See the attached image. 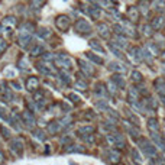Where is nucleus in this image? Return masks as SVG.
I'll use <instances>...</instances> for the list:
<instances>
[{"label":"nucleus","instance_id":"f257e3e1","mask_svg":"<svg viewBox=\"0 0 165 165\" xmlns=\"http://www.w3.org/2000/svg\"><path fill=\"white\" fill-rule=\"evenodd\" d=\"M107 140L112 146H117L119 149H123L124 145H126L123 135H120V133H113V135L110 133V135H107Z\"/></svg>","mask_w":165,"mask_h":165},{"label":"nucleus","instance_id":"f03ea898","mask_svg":"<svg viewBox=\"0 0 165 165\" xmlns=\"http://www.w3.org/2000/svg\"><path fill=\"white\" fill-rule=\"evenodd\" d=\"M138 145H139L140 149L145 152V155H148V157H155L157 149H155V146H154L151 142H148L146 139H139L138 140Z\"/></svg>","mask_w":165,"mask_h":165},{"label":"nucleus","instance_id":"7ed1b4c3","mask_svg":"<svg viewBox=\"0 0 165 165\" xmlns=\"http://www.w3.org/2000/svg\"><path fill=\"white\" fill-rule=\"evenodd\" d=\"M74 28H75V32L80 33V35H88V33L91 32V25L87 20H84V19L77 20Z\"/></svg>","mask_w":165,"mask_h":165},{"label":"nucleus","instance_id":"20e7f679","mask_svg":"<svg viewBox=\"0 0 165 165\" xmlns=\"http://www.w3.org/2000/svg\"><path fill=\"white\" fill-rule=\"evenodd\" d=\"M70 25H71L70 17L65 16V15H58L57 19H55V26H57L59 31H62V32H65L67 29L70 28Z\"/></svg>","mask_w":165,"mask_h":165},{"label":"nucleus","instance_id":"39448f33","mask_svg":"<svg viewBox=\"0 0 165 165\" xmlns=\"http://www.w3.org/2000/svg\"><path fill=\"white\" fill-rule=\"evenodd\" d=\"M38 70L42 73V75H46V77H51V75H55V68L54 65L48 64V61H44V62H39L38 64Z\"/></svg>","mask_w":165,"mask_h":165},{"label":"nucleus","instance_id":"423d86ee","mask_svg":"<svg viewBox=\"0 0 165 165\" xmlns=\"http://www.w3.org/2000/svg\"><path fill=\"white\" fill-rule=\"evenodd\" d=\"M55 64L59 67H64V68H73V61L70 59V57L67 54H58L57 59H55Z\"/></svg>","mask_w":165,"mask_h":165},{"label":"nucleus","instance_id":"0eeeda50","mask_svg":"<svg viewBox=\"0 0 165 165\" xmlns=\"http://www.w3.org/2000/svg\"><path fill=\"white\" fill-rule=\"evenodd\" d=\"M20 117H22V123H25L26 128H29V129H33V128H35L36 120H35V117H33V115L31 113V112H28V110L22 112Z\"/></svg>","mask_w":165,"mask_h":165},{"label":"nucleus","instance_id":"6e6552de","mask_svg":"<svg viewBox=\"0 0 165 165\" xmlns=\"http://www.w3.org/2000/svg\"><path fill=\"white\" fill-rule=\"evenodd\" d=\"M10 149H12L16 155H22V152H23V142H22V139L15 138V139L10 140Z\"/></svg>","mask_w":165,"mask_h":165},{"label":"nucleus","instance_id":"1a4fd4ad","mask_svg":"<svg viewBox=\"0 0 165 165\" xmlns=\"http://www.w3.org/2000/svg\"><path fill=\"white\" fill-rule=\"evenodd\" d=\"M78 64H80L81 73L86 75V77H93V75H94V68H93L88 62H86V61H82V59H78Z\"/></svg>","mask_w":165,"mask_h":165},{"label":"nucleus","instance_id":"9d476101","mask_svg":"<svg viewBox=\"0 0 165 165\" xmlns=\"http://www.w3.org/2000/svg\"><path fill=\"white\" fill-rule=\"evenodd\" d=\"M31 42H32V36L29 33H20L19 38H17V45L20 48H28Z\"/></svg>","mask_w":165,"mask_h":165},{"label":"nucleus","instance_id":"9b49d317","mask_svg":"<svg viewBox=\"0 0 165 165\" xmlns=\"http://www.w3.org/2000/svg\"><path fill=\"white\" fill-rule=\"evenodd\" d=\"M38 88H39V80H38V77H33V75H31V77L26 80V90L36 91Z\"/></svg>","mask_w":165,"mask_h":165},{"label":"nucleus","instance_id":"f8f14e48","mask_svg":"<svg viewBox=\"0 0 165 165\" xmlns=\"http://www.w3.org/2000/svg\"><path fill=\"white\" fill-rule=\"evenodd\" d=\"M97 32L101 38H104V39H107L109 36H110V28H109L107 23H99L97 25Z\"/></svg>","mask_w":165,"mask_h":165},{"label":"nucleus","instance_id":"ddd939ff","mask_svg":"<svg viewBox=\"0 0 165 165\" xmlns=\"http://www.w3.org/2000/svg\"><path fill=\"white\" fill-rule=\"evenodd\" d=\"M128 19L130 20V22H136L138 19H139V9L135 8V6H130V8L128 9Z\"/></svg>","mask_w":165,"mask_h":165},{"label":"nucleus","instance_id":"4468645a","mask_svg":"<svg viewBox=\"0 0 165 165\" xmlns=\"http://www.w3.org/2000/svg\"><path fill=\"white\" fill-rule=\"evenodd\" d=\"M84 12L88 13L93 19H100V16H101V9L97 6H90L88 9H84Z\"/></svg>","mask_w":165,"mask_h":165},{"label":"nucleus","instance_id":"2eb2a0df","mask_svg":"<svg viewBox=\"0 0 165 165\" xmlns=\"http://www.w3.org/2000/svg\"><path fill=\"white\" fill-rule=\"evenodd\" d=\"M151 8L154 9L157 13H164L165 12V0H154Z\"/></svg>","mask_w":165,"mask_h":165},{"label":"nucleus","instance_id":"dca6fc26","mask_svg":"<svg viewBox=\"0 0 165 165\" xmlns=\"http://www.w3.org/2000/svg\"><path fill=\"white\" fill-rule=\"evenodd\" d=\"M139 99V90L136 87H130L129 88V94H128V100L129 103H136Z\"/></svg>","mask_w":165,"mask_h":165},{"label":"nucleus","instance_id":"f3484780","mask_svg":"<svg viewBox=\"0 0 165 165\" xmlns=\"http://www.w3.org/2000/svg\"><path fill=\"white\" fill-rule=\"evenodd\" d=\"M165 25V17L164 16H157L154 17V20H152V28L155 29V31H159V29H162Z\"/></svg>","mask_w":165,"mask_h":165},{"label":"nucleus","instance_id":"a211bd4d","mask_svg":"<svg viewBox=\"0 0 165 165\" xmlns=\"http://www.w3.org/2000/svg\"><path fill=\"white\" fill-rule=\"evenodd\" d=\"M151 135H152V139H154V142H155V143H157V145L161 149H162V151H165V140L162 139V136H161L158 132H151Z\"/></svg>","mask_w":165,"mask_h":165},{"label":"nucleus","instance_id":"6ab92c4d","mask_svg":"<svg viewBox=\"0 0 165 165\" xmlns=\"http://www.w3.org/2000/svg\"><path fill=\"white\" fill-rule=\"evenodd\" d=\"M110 70L115 71V73H119V74H124L126 73V67L120 62H110Z\"/></svg>","mask_w":165,"mask_h":165},{"label":"nucleus","instance_id":"aec40b11","mask_svg":"<svg viewBox=\"0 0 165 165\" xmlns=\"http://www.w3.org/2000/svg\"><path fill=\"white\" fill-rule=\"evenodd\" d=\"M67 154H73V152H78V154H86V148L81 145H68V148H65Z\"/></svg>","mask_w":165,"mask_h":165},{"label":"nucleus","instance_id":"412c9836","mask_svg":"<svg viewBox=\"0 0 165 165\" xmlns=\"http://www.w3.org/2000/svg\"><path fill=\"white\" fill-rule=\"evenodd\" d=\"M2 25H4V26H8V28H15V26L17 25V20H16V17L15 16H6L3 20H2Z\"/></svg>","mask_w":165,"mask_h":165},{"label":"nucleus","instance_id":"4be33fe9","mask_svg":"<svg viewBox=\"0 0 165 165\" xmlns=\"http://www.w3.org/2000/svg\"><path fill=\"white\" fill-rule=\"evenodd\" d=\"M61 123L59 122H50L48 123V132L51 133V135H57L59 130H61Z\"/></svg>","mask_w":165,"mask_h":165},{"label":"nucleus","instance_id":"5701e85b","mask_svg":"<svg viewBox=\"0 0 165 165\" xmlns=\"http://www.w3.org/2000/svg\"><path fill=\"white\" fill-rule=\"evenodd\" d=\"M155 87L159 96H165V80L164 78H158L155 80Z\"/></svg>","mask_w":165,"mask_h":165},{"label":"nucleus","instance_id":"b1692460","mask_svg":"<svg viewBox=\"0 0 165 165\" xmlns=\"http://www.w3.org/2000/svg\"><path fill=\"white\" fill-rule=\"evenodd\" d=\"M148 129L149 132H158L159 130V123H158L157 119H154V117H151L148 120Z\"/></svg>","mask_w":165,"mask_h":165},{"label":"nucleus","instance_id":"393cba45","mask_svg":"<svg viewBox=\"0 0 165 165\" xmlns=\"http://www.w3.org/2000/svg\"><path fill=\"white\" fill-rule=\"evenodd\" d=\"M33 31H35V25L31 23V22H26V23L20 26V33H29L31 35Z\"/></svg>","mask_w":165,"mask_h":165},{"label":"nucleus","instance_id":"a878e982","mask_svg":"<svg viewBox=\"0 0 165 165\" xmlns=\"http://www.w3.org/2000/svg\"><path fill=\"white\" fill-rule=\"evenodd\" d=\"M112 81L115 82V84H117V87H119V88H123L124 84H126V82H124V80H123V77L119 74V73H117V74H115L113 77H112Z\"/></svg>","mask_w":165,"mask_h":165},{"label":"nucleus","instance_id":"bb28decb","mask_svg":"<svg viewBox=\"0 0 165 165\" xmlns=\"http://www.w3.org/2000/svg\"><path fill=\"white\" fill-rule=\"evenodd\" d=\"M116 46H120V48H126L128 46V39L123 38V35H117L116 36V41L113 42Z\"/></svg>","mask_w":165,"mask_h":165},{"label":"nucleus","instance_id":"cd10ccee","mask_svg":"<svg viewBox=\"0 0 165 165\" xmlns=\"http://www.w3.org/2000/svg\"><path fill=\"white\" fill-rule=\"evenodd\" d=\"M29 54H31V57H38V55L44 54V48L41 45H33L31 48V51H29Z\"/></svg>","mask_w":165,"mask_h":165},{"label":"nucleus","instance_id":"c85d7f7f","mask_svg":"<svg viewBox=\"0 0 165 165\" xmlns=\"http://www.w3.org/2000/svg\"><path fill=\"white\" fill-rule=\"evenodd\" d=\"M17 67H19L20 70H23V71L29 70V61H28V58L26 57L19 58V61H17Z\"/></svg>","mask_w":165,"mask_h":165},{"label":"nucleus","instance_id":"c756f323","mask_svg":"<svg viewBox=\"0 0 165 165\" xmlns=\"http://www.w3.org/2000/svg\"><path fill=\"white\" fill-rule=\"evenodd\" d=\"M51 35H52V32H51L50 29H46V28H42V29H39V31H38V36L41 38L42 41H44V39H48V38H51Z\"/></svg>","mask_w":165,"mask_h":165},{"label":"nucleus","instance_id":"7c9ffc66","mask_svg":"<svg viewBox=\"0 0 165 165\" xmlns=\"http://www.w3.org/2000/svg\"><path fill=\"white\" fill-rule=\"evenodd\" d=\"M88 45H90V48H93L94 51H97V52H100V54H104L103 46H101V45H100V44L96 41V39H91V41L88 42Z\"/></svg>","mask_w":165,"mask_h":165},{"label":"nucleus","instance_id":"2f4dec72","mask_svg":"<svg viewBox=\"0 0 165 165\" xmlns=\"http://www.w3.org/2000/svg\"><path fill=\"white\" fill-rule=\"evenodd\" d=\"M109 158H110L112 162H119V161H120V152L116 151V149H112V151L109 152Z\"/></svg>","mask_w":165,"mask_h":165},{"label":"nucleus","instance_id":"473e14b6","mask_svg":"<svg viewBox=\"0 0 165 165\" xmlns=\"http://www.w3.org/2000/svg\"><path fill=\"white\" fill-rule=\"evenodd\" d=\"M109 50L112 51V52H113V54H115L117 58H124V55L122 54V52H120V50L116 46L115 44H112V42H110V44H109Z\"/></svg>","mask_w":165,"mask_h":165},{"label":"nucleus","instance_id":"72a5a7b5","mask_svg":"<svg viewBox=\"0 0 165 165\" xmlns=\"http://www.w3.org/2000/svg\"><path fill=\"white\" fill-rule=\"evenodd\" d=\"M86 57L88 58L90 61H93V62L99 64V65H101V64H103V59H101L100 57H97V55H94L93 52H87V54H86Z\"/></svg>","mask_w":165,"mask_h":165},{"label":"nucleus","instance_id":"f704fd0d","mask_svg":"<svg viewBox=\"0 0 165 165\" xmlns=\"http://www.w3.org/2000/svg\"><path fill=\"white\" fill-rule=\"evenodd\" d=\"M94 132V128L93 126H84V128H80L78 129V133L80 136H84V135H90V133Z\"/></svg>","mask_w":165,"mask_h":165},{"label":"nucleus","instance_id":"c9c22d12","mask_svg":"<svg viewBox=\"0 0 165 165\" xmlns=\"http://www.w3.org/2000/svg\"><path fill=\"white\" fill-rule=\"evenodd\" d=\"M130 57H132L133 61H136V62H139L140 59H142V57H140V51L138 50V48H132L130 50Z\"/></svg>","mask_w":165,"mask_h":165},{"label":"nucleus","instance_id":"e433bc0d","mask_svg":"<svg viewBox=\"0 0 165 165\" xmlns=\"http://www.w3.org/2000/svg\"><path fill=\"white\" fill-rule=\"evenodd\" d=\"M138 8L140 9V12H142L143 15H146V13H148V9H149V3L146 0H140L139 4H138Z\"/></svg>","mask_w":165,"mask_h":165},{"label":"nucleus","instance_id":"4c0bfd02","mask_svg":"<svg viewBox=\"0 0 165 165\" xmlns=\"http://www.w3.org/2000/svg\"><path fill=\"white\" fill-rule=\"evenodd\" d=\"M140 57L143 58V59H146L148 62H151L152 61V55H151V52H149L146 48H140Z\"/></svg>","mask_w":165,"mask_h":165},{"label":"nucleus","instance_id":"58836bf2","mask_svg":"<svg viewBox=\"0 0 165 165\" xmlns=\"http://www.w3.org/2000/svg\"><path fill=\"white\" fill-rule=\"evenodd\" d=\"M75 88L80 91H86L88 88V86H87V82L82 81V80H77V81H75Z\"/></svg>","mask_w":165,"mask_h":165},{"label":"nucleus","instance_id":"ea45409f","mask_svg":"<svg viewBox=\"0 0 165 165\" xmlns=\"http://www.w3.org/2000/svg\"><path fill=\"white\" fill-rule=\"evenodd\" d=\"M96 94H97V96H101V97H107V93L104 90V86H103V84H99V86L96 87Z\"/></svg>","mask_w":165,"mask_h":165},{"label":"nucleus","instance_id":"a19ab883","mask_svg":"<svg viewBox=\"0 0 165 165\" xmlns=\"http://www.w3.org/2000/svg\"><path fill=\"white\" fill-rule=\"evenodd\" d=\"M152 29H154L152 25H143L142 26V33H143L145 36H152V33H154Z\"/></svg>","mask_w":165,"mask_h":165},{"label":"nucleus","instance_id":"79ce46f5","mask_svg":"<svg viewBox=\"0 0 165 165\" xmlns=\"http://www.w3.org/2000/svg\"><path fill=\"white\" fill-rule=\"evenodd\" d=\"M33 136H35L36 139H39V140H45V139H46V135H45V132H44V130H41V129L35 130V132H33Z\"/></svg>","mask_w":165,"mask_h":165},{"label":"nucleus","instance_id":"37998d69","mask_svg":"<svg viewBox=\"0 0 165 165\" xmlns=\"http://www.w3.org/2000/svg\"><path fill=\"white\" fill-rule=\"evenodd\" d=\"M143 80V77L140 74L139 71H132V81L133 82H140Z\"/></svg>","mask_w":165,"mask_h":165},{"label":"nucleus","instance_id":"c03bdc74","mask_svg":"<svg viewBox=\"0 0 165 165\" xmlns=\"http://www.w3.org/2000/svg\"><path fill=\"white\" fill-rule=\"evenodd\" d=\"M44 6V0H31V8L32 9H41Z\"/></svg>","mask_w":165,"mask_h":165},{"label":"nucleus","instance_id":"a18cd8bd","mask_svg":"<svg viewBox=\"0 0 165 165\" xmlns=\"http://www.w3.org/2000/svg\"><path fill=\"white\" fill-rule=\"evenodd\" d=\"M71 122H73V117H71V116H67V117H62V119L59 120V123H61V126H70V124H71Z\"/></svg>","mask_w":165,"mask_h":165},{"label":"nucleus","instance_id":"49530a36","mask_svg":"<svg viewBox=\"0 0 165 165\" xmlns=\"http://www.w3.org/2000/svg\"><path fill=\"white\" fill-rule=\"evenodd\" d=\"M113 29H115V32L117 35H123L124 33V28L122 25H113Z\"/></svg>","mask_w":165,"mask_h":165},{"label":"nucleus","instance_id":"de8ad7c7","mask_svg":"<svg viewBox=\"0 0 165 165\" xmlns=\"http://www.w3.org/2000/svg\"><path fill=\"white\" fill-rule=\"evenodd\" d=\"M107 87H109V91L112 93V94H117V90H116V86H115V82L112 81H109V84H107Z\"/></svg>","mask_w":165,"mask_h":165},{"label":"nucleus","instance_id":"09e8293b","mask_svg":"<svg viewBox=\"0 0 165 165\" xmlns=\"http://www.w3.org/2000/svg\"><path fill=\"white\" fill-rule=\"evenodd\" d=\"M132 157H133V159H135V161H136V162H142V158H140V155H139V152H138V151H136V149H133L132 151Z\"/></svg>","mask_w":165,"mask_h":165},{"label":"nucleus","instance_id":"8fccbe9b","mask_svg":"<svg viewBox=\"0 0 165 165\" xmlns=\"http://www.w3.org/2000/svg\"><path fill=\"white\" fill-rule=\"evenodd\" d=\"M6 50H8V42L4 39H0V54H3Z\"/></svg>","mask_w":165,"mask_h":165},{"label":"nucleus","instance_id":"3c124183","mask_svg":"<svg viewBox=\"0 0 165 165\" xmlns=\"http://www.w3.org/2000/svg\"><path fill=\"white\" fill-rule=\"evenodd\" d=\"M68 99L71 100V101H73V103H80V97H78V96H77V94H74V93H71V94H68Z\"/></svg>","mask_w":165,"mask_h":165},{"label":"nucleus","instance_id":"603ef678","mask_svg":"<svg viewBox=\"0 0 165 165\" xmlns=\"http://www.w3.org/2000/svg\"><path fill=\"white\" fill-rule=\"evenodd\" d=\"M0 117L4 119V120H9V115L6 113V109L2 107V106H0Z\"/></svg>","mask_w":165,"mask_h":165},{"label":"nucleus","instance_id":"864d4df0","mask_svg":"<svg viewBox=\"0 0 165 165\" xmlns=\"http://www.w3.org/2000/svg\"><path fill=\"white\" fill-rule=\"evenodd\" d=\"M42 58H44V61H51V59H54V54H51V52H45V54L42 55Z\"/></svg>","mask_w":165,"mask_h":165},{"label":"nucleus","instance_id":"5fc2aeb1","mask_svg":"<svg viewBox=\"0 0 165 165\" xmlns=\"http://www.w3.org/2000/svg\"><path fill=\"white\" fill-rule=\"evenodd\" d=\"M10 86L13 87V90H22L20 82H17V81H10Z\"/></svg>","mask_w":165,"mask_h":165},{"label":"nucleus","instance_id":"6e6d98bb","mask_svg":"<svg viewBox=\"0 0 165 165\" xmlns=\"http://www.w3.org/2000/svg\"><path fill=\"white\" fill-rule=\"evenodd\" d=\"M84 116H86V119H94V117H96V115L93 113V110H87V112L84 113Z\"/></svg>","mask_w":165,"mask_h":165},{"label":"nucleus","instance_id":"4d7b16f0","mask_svg":"<svg viewBox=\"0 0 165 165\" xmlns=\"http://www.w3.org/2000/svg\"><path fill=\"white\" fill-rule=\"evenodd\" d=\"M149 48H151V50L154 51V55H157L158 52H159V48H158V45H154V44H149L148 45Z\"/></svg>","mask_w":165,"mask_h":165},{"label":"nucleus","instance_id":"13d9d810","mask_svg":"<svg viewBox=\"0 0 165 165\" xmlns=\"http://www.w3.org/2000/svg\"><path fill=\"white\" fill-rule=\"evenodd\" d=\"M2 133H3V136H4V138H9V136H10V132H9V129H6L4 126L2 128Z\"/></svg>","mask_w":165,"mask_h":165},{"label":"nucleus","instance_id":"bf43d9fd","mask_svg":"<svg viewBox=\"0 0 165 165\" xmlns=\"http://www.w3.org/2000/svg\"><path fill=\"white\" fill-rule=\"evenodd\" d=\"M130 120H132V122H133V124H136V126H138V124H139V119H138V117H136V116L130 115Z\"/></svg>","mask_w":165,"mask_h":165},{"label":"nucleus","instance_id":"052dcab7","mask_svg":"<svg viewBox=\"0 0 165 165\" xmlns=\"http://www.w3.org/2000/svg\"><path fill=\"white\" fill-rule=\"evenodd\" d=\"M129 132H130V135H132L133 138H138V136H139V132L135 130V129H129Z\"/></svg>","mask_w":165,"mask_h":165},{"label":"nucleus","instance_id":"680f3d73","mask_svg":"<svg viewBox=\"0 0 165 165\" xmlns=\"http://www.w3.org/2000/svg\"><path fill=\"white\" fill-rule=\"evenodd\" d=\"M4 74H6V75H10V77H15V71L9 68V70H6V71H4Z\"/></svg>","mask_w":165,"mask_h":165},{"label":"nucleus","instance_id":"e2e57ef3","mask_svg":"<svg viewBox=\"0 0 165 165\" xmlns=\"http://www.w3.org/2000/svg\"><path fill=\"white\" fill-rule=\"evenodd\" d=\"M61 142H62V143H70V142H71V139H70V138H62V139H61Z\"/></svg>","mask_w":165,"mask_h":165},{"label":"nucleus","instance_id":"0e129e2a","mask_svg":"<svg viewBox=\"0 0 165 165\" xmlns=\"http://www.w3.org/2000/svg\"><path fill=\"white\" fill-rule=\"evenodd\" d=\"M3 159H4V155H3V152L0 151V162H3Z\"/></svg>","mask_w":165,"mask_h":165},{"label":"nucleus","instance_id":"69168bd1","mask_svg":"<svg viewBox=\"0 0 165 165\" xmlns=\"http://www.w3.org/2000/svg\"><path fill=\"white\" fill-rule=\"evenodd\" d=\"M162 104L165 106V96H162Z\"/></svg>","mask_w":165,"mask_h":165},{"label":"nucleus","instance_id":"338daca9","mask_svg":"<svg viewBox=\"0 0 165 165\" xmlns=\"http://www.w3.org/2000/svg\"><path fill=\"white\" fill-rule=\"evenodd\" d=\"M110 2H113V3H117V0H110Z\"/></svg>","mask_w":165,"mask_h":165}]
</instances>
